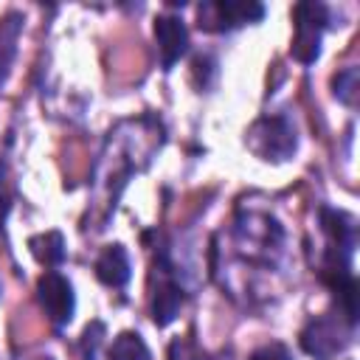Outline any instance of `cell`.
I'll list each match as a JSON object with an SVG mask.
<instances>
[{"mask_svg": "<svg viewBox=\"0 0 360 360\" xmlns=\"http://www.w3.org/2000/svg\"><path fill=\"white\" fill-rule=\"evenodd\" d=\"M335 338H338V329H335L329 321H312V323L301 332V346H304L309 354H315L318 360H326V357H332V354L340 349V343H338Z\"/></svg>", "mask_w": 360, "mask_h": 360, "instance_id": "cell-9", "label": "cell"}, {"mask_svg": "<svg viewBox=\"0 0 360 360\" xmlns=\"http://www.w3.org/2000/svg\"><path fill=\"white\" fill-rule=\"evenodd\" d=\"M292 17H295V37H292L290 53L301 65H312L321 53V34L329 20L326 6L323 3H298Z\"/></svg>", "mask_w": 360, "mask_h": 360, "instance_id": "cell-1", "label": "cell"}, {"mask_svg": "<svg viewBox=\"0 0 360 360\" xmlns=\"http://www.w3.org/2000/svg\"><path fill=\"white\" fill-rule=\"evenodd\" d=\"M248 146L262 160H287L295 152V129L287 118H259L248 132Z\"/></svg>", "mask_w": 360, "mask_h": 360, "instance_id": "cell-2", "label": "cell"}, {"mask_svg": "<svg viewBox=\"0 0 360 360\" xmlns=\"http://www.w3.org/2000/svg\"><path fill=\"white\" fill-rule=\"evenodd\" d=\"M8 208H11V194H8V188H6V166L0 163V225H3L6 217H8Z\"/></svg>", "mask_w": 360, "mask_h": 360, "instance_id": "cell-16", "label": "cell"}, {"mask_svg": "<svg viewBox=\"0 0 360 360\" xmlns=\"http://www.w3.org/2000/svg\"><path fill=\"white\" fill-rule=\"evenodd\" d=\"M321 228L329 236V248H338V250H346V253L354 250L357 225L349 214L335 211V208H321Z\"/></svg>", "mask_w": 360, "mask_h": 360, "instance_id": "cell-8", "label": "cell"}, {"mask_svg": "<svg viewBox=\"0 0 360 360\" xmlns=\"http://www.w3.org/2000/svg\"><path fill=\"white\" fill-rule=\"evenodd\" d=\"M96 276L107 287H124L129 281L132 267H129V256H127L124 245H107L104 248V253L96 259Z\"/></svg>", "mask_w": 360, "mask_h": 360, "instance_id": "cell-7", "label": "cell"}, {"mask_svg": "<svg viewBox=\"0 0 360 360\" xmlns=\"http://www.w3.org/2000/svg\"><path fill=\"white\" fill-rule=\"evenodd\" d=\"M110 360H149V352L138 332H121L110 346Z\"/></svg>", "mask_w": 360, "mask_h": 360, "instance_id": "cell-12", "label": "cell"}, {"mask_svg": "<svg viewBox=\"0 0 360 360\" xmlns=\"http://www.w3.org/2000/svg\"><path fill=\"white\" fill-rule=\"evenodd\" d=\"M200 28L205 31H228L248 22H259L264 17V6L256 0H214L197 8Z\"/></svg>", "mask_w": 360, "mask_h": 360, "instance_id": "cell-3", "label": "cell"}, {"mask_svg": "<svg viewBox=\"0 0 360 360\" xmlns=\"http://www.w3.org/2000/svg\"><path fill=\"white\" fill-rule=\"evenodd\" d=\"M28 248H31V253H34L42 264H48V267H56V264L65 262V239H62L59 231H48V233L31 236V239H28Z\"/></svg>", "mask_w": 360, "mask_h": 360, "instance_id": "cell-10", "label": "cell"}, {"mask_svg": "<svg viewBox=\"0 0 360 360\" xmlns=\"http://www.w3.org/2000/svg\"><path fill=\"white\" fill-rule=\"evenodd\" d=\"M37 301L39 307L45 309V315L56 323V326H65L70 323L73 318V309H76V295H73V287L70 281L56 273V270H45L37 281Z\"/></svg>", "mask_w": 360, "mask_h": 360, "instance_id": "cell-4", "label": "cell"}, {"mask_svg": "<svg viewBox=\"0 0 360 360\" xmlns=\"http://www.w3.org/2000/svg\"><path fill=\"white\" fill-rule=\"evenodd\" d=\"M17 39H20V20L11 14L6 20V25L0 28V87L11 70V62H14V53H17Z\"/></svg>", "mask_w": 360, "mask_h": 360, "instance_id": "cell-11", "label": "cell"}, {"mask_svg": "<svg viewBox=\"0 0 360 360\" xmlns=\"http://www.w3.org/2000/svg\"><path fill=\"white\" fill-rule=\"evenodd\" d=\"M332 87H335V96H338L343 104H354V101H357V87H360L357 68L340 70V73L332 79Z\"/></svg>", "mask_w": 360, "mask_h": 360, "instance_id": "cell-13", "label": "cell"}, {"mask_svg": "<svg viewBox=\"0 0 360 360\" xmlns=\"http://www.w3.org/2000/svg\"><path fill=\"white\" fill-rule=\"evenodd\" d=\"M169 360H205V357H202V352L188 338H177L169 346Z\"/></svg>", "mask_w": 360, "mask_h": 360, "instance_id": "cell-14", "label": "cell"}, {"mask_svg": "<svg viewBox=\"0 0 360 360\" xmlns=\"http://www.w3.org/2000/svg\"><path fill=\"white\" fill-rule=\"evenodd\" d=\"M248 360H292V354L284 343H267V346H259Z\"/></svg>", "mask_w": 360, "mask_h": 360, "instance_id": "cell-15", "label": "cell"}, {"mask_svg": "<svg viewBox=\"0 0 360 360\" xmlns=\"http://www.w3.org/2000/svg\"><path fill=\"white\" fill-rule=\"evenodd\" d=\"M183 304H186L183 287L172 276H166V270H163V276H160V281H158V287L152 292V321L158 326H169L180 315Z\"/></svg>", "mask_w": 360, "mask_h": 360, "instance_id": "cell-6", "label": "cell"}, {"mask_svg": "<svg viewBox=\"0 0 360 360\" xmlns=\"http://www.w3.org/2000/svg\"><path fill=\"white\" fill-rule=\"evenodd\" d=\"M155 42H158L163 70H172L174 62H180V56L188 51V31H186L183 20L172 17V14H160L155 20Z\"/></svg>", "mask_w": 360, "mask_h": 360, "instance_id": "cell-5", "label": "cell"}]
</instances>
